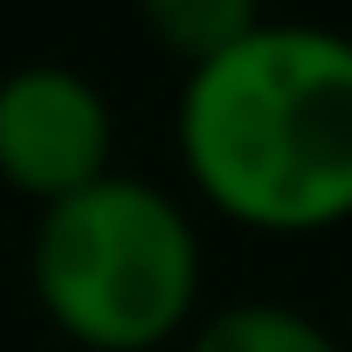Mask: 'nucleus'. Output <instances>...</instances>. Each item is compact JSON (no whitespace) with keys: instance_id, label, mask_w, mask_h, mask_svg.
<instances>
[{"instance_id":"nucleus-1","label":"nucleus","mask_w":352,"mask_h":352,"mask_svg":"<svg viewBox=\"0 0 352 352\" xmlns=\"http://www.w3.org/2000/svg\"><path fill=\"white\" fill-rule=\"evenodd\" d=\"M180 166L194 194L256 235L352 221V35L263 21L180 90Z\"/></svg>"},{"instance_id":"nucleus-2","label":"nucleus","mask_w":352,"mask_h":352,"mask_svg":"<svg viewBox=\"0 0 352 352\" xmlns=\"http://www.w3.org/2000/svg\"><path fill=\"white\" fill-rule=\"evenodd\" d=\"M28 283L69 345L152 352L201 311V235L166 187L104 173L35 214Z\"/></svg>"},{"instance_id":"nucleus-3","label":"nucleus","mask_w":352,"mask_h":352,"mask_svg":"<svg viewBox=\"0 0 352 352\" xmlns=\"http://www.w3.org/2000/svg\"><path fill=\"white\" fill-rule=\"evenodd\" d=\"M118 118L104 90L69 63H21L0 76V180L56 208L111 173Z\"/></svg>"},{"instance_id":"nucleus-4","label":"nucleus","mask_w":352,"mask_h":352,"mask_svg":"<svg viewBox=\"0 0 352 352\" xmlns=\"http://www.w3.org/2000/svg\"><path fill=\"white\" fill-rule=\"evenodd\" d=\"M138 21L173 63L201 69L263 28V0H138Z\"/></svg>"},{"instance_id":"nucleus-5","label":"nucleus","mask_w":352,"mask_h":352,"mask_svg":"<svg viewBox=\"0 0 352 352\" xmlns=\"http://www.w3.org/2000/svg\"><path fill=\"white\" fill-rule=\"evenodd\" d=\"M187 352H345V345L311 311L249 297V304H221L214 318H201Z\"/></svg>"}]
</instances>
